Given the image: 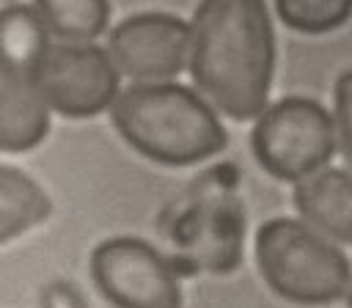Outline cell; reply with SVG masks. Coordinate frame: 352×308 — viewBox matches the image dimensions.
Here are the masks:
<instances>
[{"label":"cell","instance_id":"6da1fadb","mask_svg":"<svg viewBox=\"0 0 352 308\" xmlns=\"http://www.w3.org/2000/svg\"><path fill=\"white\" fill-rule=\"evenodd\" d=\"M187 69L217 113L234 121L258 118L275 72L267 0H201L190 19Z\"/></svg>","mask_w":352,"mask_h":308},{"label":"cell","instance_id":"7a4b0ae2","mask_svg":"<svg viewBox=\"0 0 352 308\" xmlns=\"http://www.w3.org/2000/svg\"><path fill=\"white\" fill-rule=\"evenodd\" d=\"M110 118L138 154L170 168L204 162L228 143L217 110L198 91L173 80L121 88Z\"/></svg>","mask_w":352,"mask_h":308},{"label":"cell","instance_id":"3957f363","mask_svg":"<svg viewBox=\"0 0 352 308\" xmlns=\"http://www.w3.org/2000/svg\"><path fill=\"white\" fill-rule=\"evenodd\" d=\"M256 264L267 286L297 305H330L352 286V267L341 248L300 217L261 223Z\"/></svg>","mask_w":352,"mask_h":308},{"label":"cell","instance_id":"277c9868","mask_svg":"<svg viewBox=\"0 0 352 308\" xmlns=\"http://www.w3.org/2000/svg\"><path fill=\"white\" fill-rule=\"evenodd\" d=\"M258 165L280 179L300 182L333 160L338 148L336 121L324 104L308 96H286L267 104L250 132Z\"/></svg>","mask_w":352,"mask_h":308},{"label":"cell","instance_id":"5b68a950","mask_svg":"<svg viewBox=\"0 0 352 308\" xmlns=\"http://www.w3.org/2000/svg\"><path fill=\"white\" fill-rule=\"evenodd\" d=\"M30 80L50 107L66 118H91L116 102L121 74L104 47L94 41H55L47 47Z\"/></svg>","mask_w":352,"mask_h":308},{"label":"cell","instance_id":"8992f818","mask_svg":"<svg viewBox=\"0 0 352 308\" xmlns=\"http://www.w3.org/2000/svg\"><path fill=\"white\" fill-rule=\"evenodd\" d=\"M91 275L116 308H182L173 264L138 236H113L94 248Z\"/></svg>","mask_w":352,"mask_h":308},{"label":"cell","instance_id":"52a82bcc","mask_svg":"<svg viewBox=\"0 0 352 308\" xmlns=\"http://www.w3.org/2000/svg\"><path fill=\"white\" fill-rule=\"evenodd\" d=\"M107 55L132 82H168L187 69L190 22L165 11H143L121 19L107 36Z\"/></svg>","mask_w":352,"mask_h":308},{"label":"cell","instance_id":"ba28073f","mask_svg":"<svg viewBox=\"0 0 352 308\" xmlns=\"http://www.w3.org/2000/svg\"><path fill=\"white\" fill-rule=\"evenodd\" d=\"M292 198L300 220L336 245H352V173L322 168L294 182Z\"/></svg>","mask_w":352,"mask_h":308},{"label":"cell","instance_id":"9c48e42d","mask_svg":"<svg viewBox=\"0 0 352 308\" xmlns=\"http://www.w3.org/2000/svg\"><path fill=\"white\" fill-rule=\"evenodd\" d=\"M50 129V107L33 80L0 63V151H30Z\"/></svg>","mask_w":352,"mask_h":308},{"label":"cell","instance_id":"30bf717a","mask_svg":"<svg viewBox=\"0 0 352 308\" xmlns=\"http://www.w3.org/2000/svg\"><path fill=\"white\" fill-rule=\"evenodd\" d=\"M50 38L52 36L47 25L41 22L33 6L11 3L0 8V63L3 66L30 77V72L52 44Z\"/></svg>","mask_w":352,"mask_h":308},{"label":"cell","instance_id":"8fae6325","mask_svg":"<svg viewBox=\"0 0 352 308\" xmlns=\"http://www.w3.org/2000/svg\"><path fill=\"white\" fill-rule=\"evenodd\" d=\"M52 212L50 195L28 173L0 165V245L30 231Z\"/></svg>","mask_w":352,"mask_h":308},{"label":"cell","instance_id":"7c38bea8","mask_svg":"<svg viewBox=\"0 0 352 308\" xmlns=\"http://www.w3.org/2000/svg\"><path fill=\"white\" fill-rule=\"evenodd\" d=\"M33 8L58 41H94L110 19L107 0H36Z\"/></svg>","mask_w":352,"mask_h":308},{"label":"cell","instance_id":"4fadbf2b","mask_svg":"<svg viewBox=\"0 0 352 308\" xmlns=\"http://www.w3.org/2000/svg\"><path fill=\"white\" fill-rule=\"evenodd\" d=\"M275 11L286 28L322 36L349 22L352 0H275Z\"/></svg>","mask_w":352,"mask_h":308},{"label":"cell","instance_id":"5bb4252c","mask_svg":"<svg viewBox=\"0 0 352 308\" xmlns=\"http://www.w3.org/2000/svg\"><path fill=\"white\" fill-rule=\"evenodd\" d=\"M333 121H336L338 148L352 165V69L341 72L333 85Z\"/></svg>","mask_w":352,"mask_h":308},{"label":"cell","instance_id":"9a60e30c","mask_svg":"<svg viewBox=\"0 0 352 308\" xmlns=\"http://www.w3.org/2000/svg\"><path fill=\"white\" fill-rule=\"evenodd\" d=\"M41 308H85V300L69 280H52L41 289Z\"/></svg>","mask_w":352,"mask_h":308},{"label":"cell","instance_id":"2e32d148","mask_svg":"<svg viewBox=\"0 0 352 308\" xmlns=\"http://www.w3.org/2000/svg\"><path fill=\"white\" fill-rule=\"evenodd\" d=\"M346 300H349V305H352V286H349V292H346Z\"/></svg>","mask_w":352,"mask_h":308}]
</instances>
